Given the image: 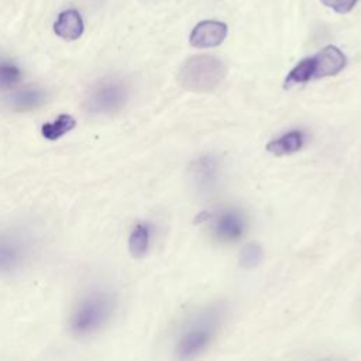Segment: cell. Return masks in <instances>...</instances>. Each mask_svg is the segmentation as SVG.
I'll return each instance as SVG.
<instances>
[{"label": "cell", "instance_id": "cell-15", "mask_svg": "<svg viewBox=\"0 0 361 361\" xmlns=\"http://www.w3.org/2000/svg\"><path fill=\"white\" fill-rule=\"evenodd\" d=\"M264 259V250L258 243H248L245 244L238 254L240 267L244 269H254L257 268Z\"/></svg>", "mask_w": 361, "mask_h": 361}, {"label": "cell", "instance_id": "cell-7", "mask_svg": "<svg viewBox=\"0 0 361 361\" xmlns=\"http://www.w3.org/2000/svg\"><path fill=\"white\" fill-rule=\"evenodd\" d=\"M25 255L27 247L20 235L0 234V274L20 269Z\"/></svg>", "mask_w": 361, "mask_h": 361}, {"label": "cell", "instance_id": "cell-11", "mask_svg": "<svg viewBox=\"0 0 361 361\" xmlns=\"http://www.w3.org/2000/svg\"><path fill=\"white\" fill-rule=\"evenodd\" d=\"M305 144V133L302 130H292L282 134L267 144V151L272 155L282 157L299 151Z\"/></svg>", "mask_w": 361, "mask_h": 361}, {"label": "cell", "instance_id": "cell-8", "mask_svg": "<svg viewBox=\"0 0 361 361\" xmlns=\"http://www.w3.org/2000/svg\"><path fill=\"white\" fill-rule=\"evenodd\" d=\"M345 63L347 58L344 52L334 45H327L312 56L313 79L334 76L344 69Z\"/></svg>", "mask_w": 361, "mask_h": 361}, {"label": "cell", "instance_id": "cell-1", "mask_svg": "<svg viewBox=\"0 0 361 361\" xmlns=\"http://www.w3.org/2000/svg\"><path fill=\"white\" fill-rule=\"evenodd\" d=\"M227 310L223 303L209 305L192 314L180 330L176 341V357L179 360H192L206 351L226 319Z\"/></svg>", "mask_w": 361, "mask_h": 361}, {"label": "cell", "instance_id": "cell-14", "mask_svg": "<svg viewBox=\"0 0 361 361\" xmlns=\"http://www.w3.org/2000/svg\"><path fill=\"white\" fill-rule=\"evenodd\" d=\"M149 227L145 223H137L128 237V250L134 258H142L149 245Z\"/></svg>", "mask_w": 361, "mask_h": 361}, {"label": "cell", "instance_id": "cell-6", "mask_svg": "<svg viewBox=\"0 0 361 361\" xmlns=\"http://www.w3.org/2000/svg\"><path fill=\"white\" fill-rule=\"evenodd\" d=\"M221 176V161L214 154H203L189 166V179L199 195H209L217 186Z\"/></svg>", "mask_w": 361, "mask_h": 361}, {"label": "cell", "instance_id": "cell-17", "mask_svg": "<svg viewBox=\"0 0 361 361\" xmlns=\"http://www.w3.org/2000/svg\"><path fill=\"white\" fill-rule=\"evenodd\" d=\"M21 79L20 69L6 61H0V89H10Z\"/></svg>", "mask_w": 361, "mask_h": 361}, {"label": "cell", "instance_id": "cell-9", "mask_svg": "<svg viewBox=\"0 0 361 361\" xmlns=\"http://www.w3.org/2000/svg\"><path fill=\"white\" fill-rule=\"evenodd\" d=\"M227 37V25L216 20H204L195 25L189 42L195 48H213L220 45Z\"/></svg>", "mask_w": 361, "mask_h": 361}, {"label": "cell", "instance_id": "cell-10", "mask_svg": "<svg viewBox=\"0 0 361 361\" xmlns=\"http://www.w3.org/2000/svg\"><path fill=\"white\" fill-rule=\"evenodd\" d=\"M54 31L58 37L66 41L78 39L83 34V20L76 10H65L58 16L54 24Z\"/></svg>", "mask_w": 361, "mask_h": 361}, {"label": "cell", "instance_id": "cell-2", "mask_svg": "<svg viewBox=\"0 0 361 361\" xmlns=\"http://www.w3.org/2000/svg\"><path fill=\"white\" fill-rule=\"evenodd\" d=\"M227 75V66L213 55H195L183 62L178 79L189 92H212L220 86Z\"/></svg>", "mask_w": 361, "mask_h": 361}, {"label": "cell", "instance_id": "cell-16", "mask_svg": "<svg viewBox=\"0 0 361 361\" xmlns=\"http://www.w3.org/2000/svg\"><path fill=\"white\" fill-rule=\"evenodd\" d=\"M313 79V65H312V56L302 59L286 76L285 79V87H290L293 85L305 83Z\"/></svg>", "mask_w": 361, "mask_h": 361}, {"label": "cell", "instance_id": "cell-18", "mask_svg": "<svg viewBox=\"0 0 361 361\" xmlns=\"http://www.w3.org/2000/svg\"><path fill=\"white\" fill-rule=\"evenodd\" d=\"M320 1L331 10L345 14L354 8V6L357 4L358 0H320Z\"/></svg>", "mask_w": 361, "mask_h": 361}, {"label": "cell", "instance_id": "cell-4", "mask_svg": "<svg viewBox=\"0 0 361 361\" xmlns=\"http://www.w3.org/2000/svg\"><path fill=\"white\" fill-rule=\"evenodd\" d=\"M203 214L209 235L220 244H234L247 233L248 217L238 207H221Z\"/></svg>", "mask_w": 361, "mask_h": 361}, {"label": "cell", "instance_id": "cell-3", "mask_svg": "<svg viewBox=\"0 0 361 361\" xmlns=\"http://www.w3.org/2000/svg\"><path fill=\"white\" fill-rule=\"evenodd\" d=\"M113 312V299L104 292L86 295L71 317V331L78 337H85L100 330Z\"/></svg>", "mask_w": 361, "mask_h": 361}, {"label": "cell", "instance_id": "cell-5", "mask_svg": "<svg viewBox=\"0 0 361 361\" xmlns=\"http://www.w3.org/2000/svg\"><path fill=\"white\" fill-rule=\"evenodd\" d=\"M127 99L128 89L121 80H104L90 92L86 99V107L94 114H111L121 110Z\"/></svg>", "mask_w": 361, "mask_h": 361}, {"label": "cell", "instance_id": "cell-12", "mask_svg": "<svg viewBox=\"0 0 361 361\" xmlns=\"http://www.w3.org/2000/svg\"><path fill=\"white\" fill-rule=\"evenodd\" d=\"M44 100H45V94L41 89L25 87L11 94L10 106L16 111H27L41 106Z\"/></svg>", "mask_w": 361, "mask_h": 361}, {"label": "cell", "instance_id": "cell-13", "mask_svg": "<svg viewBox=\"0 0 361 361\" xmlns=\"http://www.w3.org/2000/svg\"><path fill=\"white\" fill-rule=\"evenodd\" d=\"M76 126V120L71 114H61L55 120L44 123L41 127V134L45 140L55 141L63 134L69 133Z\"/></svg>", "mask_w": 361, "mask_h": 361}]
</instances>
